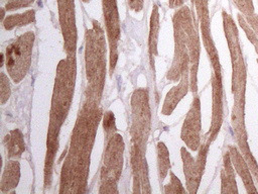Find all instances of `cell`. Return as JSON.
I'll list each match as a JSON object with an SVG mask.
<instances>
[{"instance_id":"obj_1","label":"cell","mask_w":258,"mask_h":194,"mask_svg":"<svg viewBox=\"0 0 258 194\" xmlns=\"http://www.w3.org/2000/svg\"><path fill=\"white\" fill-rule=\"evenodd\" d=\"M101 116L99 102L86 99L76 120L69 152L61 168L59 193L86 191L91 152Z\"/></svg>"},{"instance_id":"obj_2","label":"cell","mask_w":258,"mask_h":194,"mask_svg":"<svg viewBox=\"0 0 258 194\" xmlns=\"http://www.w3.org/2000/svg\"><path fill=\"white\" fill-rule=\"evenodd\" d=\"M76 55L67 56L61 60L56 69L53 87L49 125L46 141V156L44 162V186L49 187L52 181V166L58 150V134L66 120L74 96L76 80Z\"/></svg>"},{"instance_id":"obj_3","label":"cell","mask_w":258,"mask_h":194,"mask_svg":"<svg viewBox=\"0 0 258 194\" xmlns=\"http://www.w3.org/2000/svg\"><path fill=\"white\" fill-rule=\"evenodd\" d=\"M85 65L88 81L86 99L100 102L106 78V39L105 32L97 20L85 34Z\"/></svg>"},{"instance_id":"obj_4","label":"cell","mask_w":258,"mask_h":194,"mask_svg":"<svg viewBox=\"0 0 258 194\" xmlns=\"http://www.w3.org/2000/svg\"><path fill=\"white\" fill-rule=\"evenodd\" d=\"M174 57L166 78L172 82L180 79L182 74L190 69L189 46L199 36L192 22V16L187 6H182L173 15Z\"/></svg>"},{"instance_id":"obj_5","label":"cell","mask_w":258,"mask_h":194,"mask_svg":"<svg viewBox=\"0 0 258 194\" xmlns=\"http://www.w3.org/2000/svg\"><path fill=\"white\" fill-rule=\"evenodd\" d=\"M124 140L120 133L113 134L106 144L100 171L99 193H118L117 183L123 168Z\"/></svg>"},{"instance_id":"obj_6","label":"cell","mask_w":258,"mask_h":194,"mask_svg":"<svg viewBox=\"0 0 258 194\" xmlns=\"http://www.w3.org/2000/svg\"><path fill=\"white\" fill-rule=\"evenodd\" d=\"M33 42V31H27L6 47L5 65L9 77L15 84L22 81L30 68Z\"/></svg>"},{"instance_id":"obj_7","label":"cell","mask_w":258,"mask_h":194,"mask_svg":"<svg viewBox=\"0 0 258 194\" xmlns=\"http://www.w3.org/2000/svg\"><path fill=\"white\" fill-rule=\"evenodd\" d=\"M147 88L136 89L131 98L132 123L130 128L131 148L145 152L146 140L150 130L151 113Z\"/></svg>"},{"instance_id":"obj_8","label":"cell","mask_w":258,"mask_h":194,"mask_svg":"<svg viewBox=\"0 0 258 194\" xmlns=\"http://www.w3.org/2000/svg\"><path fill=\"white\" fill-rule=\"evenodd\" d=\"M223 23L225 35L229 45L231 55L233 75H232V92L240 91L246 85V69L243 60V55L239 42V35L236 24L228 13L223 11Z\"/></svg>"},{"instance_id":"obj_9","label":"cell","mask_w":258,"mask_h":194,"mask_svg":"<svg viewBox=\"0 0 258 194\" xmlns=\"http://www.w3.org/2000/svg\"><path fill=\"white\" fill-rule=\"evenodd\" d=\"M104 20L109 43V73L110 76L116 67L118 59V42L120 38V22L116 0H102Z\"/></svg>"},{"instance_id":"obj_10","label":"cell","mask_w":258,"mask_h":194,"mask_svg":"<svg viewBox=\"0 0 258 194\" xmlns=\"http://www.w3.org/2000/svg\"><path fill=\"white\" fill-rule=\"evenodd\" d=\"M58 19L63 36V46L67 56L76 55L77 26L75 14V0H57Z\"/></svg>"},{"instance_id":"obj_11","label":"cell","mask_w":258,"mask_h":194,"mask_svg":"<svg viewBox=\"0 0 258 194\" xmlns=\"http://www.w3.org/2000/svg\"><path fill=\"white\" fill-rule=\"evenodd\" d=\"M202 113L201 100L196 96L192 104L184 118L180 137L185 142L186 147L196 152L201 146V128H202Z\"/></svg>"},{"instance_id":"obj_12","label":"cell","mask_w":258,"mask_h":194,"mask_svg":"<svg viewBox=\"0 0 258 194\" xmlns=\"http://www.w3.org/2000/svg\"><path fill=\"white\" fill-rule=\"evenodd\" d=\"M212 123L209 131L208 140L210 143L216 138L217 134L220 131L222 122H223V87L222 80L218 79L215 74L212 75Z\"/></svg>"},{"instance_id":"obj_13","label":"cell","mask_w":258,"mask_h":194,"mask_svg":"<svg viewBox=\"0 0 258 194\" xmlns=\"http://www.w3.org/2000/svg\"><path fill=\"white\" fill-rule=\"evenodd\" d=\"M189 85V72L186 71L182 74L179 79V84L172 87L166 94L163 106L161 109V113L163 115H169L175 109L178 102L187 94Z\"/></svg>"},{"instance_id":"obj_14","label":"cell","mask_w":258,"mask_h":194,"mask_svg":"<svg viewBox=\"0 0 258 194\" xmlns=\"http://www.w3.org/2000/svg\"><path fill=\"white\" fill-rule=\"evenodd\" d=\"M180 154L183 162V172L185 176L187 192L190 194H195L198 192L203 175L199 172L197 168L196 159H194V157L186 151L184 147L180 149Z\"/></svg>"},{"instance_id":"obj_15","label":"cell","mask_w":258,"mask_h":194,"mask_svg":"<svg viewBox=\"0 0 258 194\" xmlns=\"http://www.w3.org/2000/svg\"><path fill=\"white\" fill-rule=\"evenodd\" d=\"M229 154H230V158H231L233 167L235 168L238 175L241 177L247 193H257L258 190L254 186L252 174L250 172L249 166H248L247 162L245 161L244 157L242 156L241 152H239L235 146H230Z\"/></svg>"},{"instance_id":"obj_16","label":"cell","mask_w":258,"mask_h":194,"mask_svg":"<svg viewBox=\"0 0 258 194\" xmlns=\"http://www.w3.org/2000/svg\"><path fill=\"white\" fill-rule=\"evenodd\" d=\"M20 180V164L18 161L9 160L5 164L0 182V192L9 193L15 189Z\"/></svg>"},{"instance_id":"obj_17","label":"cell","mask_w":258,"mask_h":194,"mask_svg":"<svg viewBox=\"0 0 258 194\" xmlns=\"http://www.w3.org/2000/svg\"><path fill=\"white\" fill-rule=\"evenodd\" d=\"M224 168L221 171V193H238L234 167L229 152L223 158Z\"/></svg>"},{"instance_id":"obj_18","label":"cell","mask_w":258,"mask_h":194,"mask_svg":"<svg viewBox=\"0 0 258 194\" xmlns=\"http://www.w3.org/2000/svg\"><path fill=\"white\" fill-rule=\"evenodd\" d=\"M4 146L9 159L21 157L25 151V142L22 132L17 128L10 130L4 137Z\"/></svg>"},{"instance_id":"obj_19","label":"cell","mask_w":258,"mask_h":194,"mask_svg":"<svg viewBox=\"0 0 258 194\" xmlns=\"http://www.w3.org/2000/svg\"><path fill=\"white\" fill-rule=\"evenodd\" d=\"M152 13L150 17V28H149V37H148V50H149V59L150 65L154 69V58L157 56V42L159 34V11L156 5L152 7Z\"/></svg>"},{"instance_id":"obj_20","label":"cell","mask_w":258,"mask_h":194,"mask_svg":"<svg viewBox=\"0 0 258 194\" xmlns=\"http://www.w3.org/2000/svg\"><path fill=\"white\" fill-rule=\"evenodd\" d=\"M34 19H35V11L33 9H29L23 13L8 15L2 21V23H3V27L6 30H11L18 26L27 25V24L33 22Z\"/></svg>"},{"instance_id":"obj_21","label":"cell","mask_w":258,"mask_h":194,"mask_svg":"<svg viewBox=\"0 0 258 194\" xmlns=\"http://www.w3.org/2000/svg\"><path fill=\"white\" fill-rule=\"evenodd\" d=\"M157 168L159 179L163 181L170 169V160L168 149L162 141L157 143Z\"/></svg>"},{"instance_id":"obj_22","label":"cell","mask_w":258,"mask_h":194,"mask_svg":"<svg viewBox=\"0 0 258 194\" xmlns=\"http://www.w3.org/2000/svg\"><path fill=\"white\" fill-rule=\"evenodd\" d=\"M103 128L106 140H108L113 134L116 133L117 127L115 122V116L112 111H107L103 116Z\"/></svg>"},{"instance_id":"obj_23","label":"cell","mask_w":258,"mask_h":194,"mask_svg":"<svg viewBox=\"0 0 258 194\" xmlns=\"http://www.w3.org/2000/svg\"><path fill=\"white\" fill-rule=\"evenodd\" d=\"M238 21L240 26L243 28V30L245 31L248 39L251 41V43L255 46L256 53L258 54V37L255 33V31L253 30V28L250 26V24L248 23V21L246 20V18H244L240 13L238 14Z\"/></svg>"},{"instance_id":"obj_24","label":"cell","mask_w":258,"mask_h":194,"mask_svg":"<svg viewBox=\"0 0 258 194\" xmlns=\"http://www.w3.org/2000/svg\"><path fill=\"white\" fill-rule=\"evenodd\" d=\"M170 175V182L164 186V193L168 194V193H186L187 190H185V188H183L181 182L179 181V179L170 171L169 172Z\"/></svg>"},{"instance_id":"obj_25","label":"cell","mask_w":258,"mask_h":194,"mask_svg":"<svg viewBox=\"0 0 258 194\" xmlns=\"http://www.w3.org/2000/svg\"><path fill=\"white\" fill-rule=\"evenodd\" d=\"M10 84H9V80L8 77L6 76V74L4 72H1V82H0V99H1V104L4 105L6 101H8L9 97H10Z\"/></svg>"},{"instance_id":"obj_26","label":"cell","mask_w":258,"mask_h":194,"mask_svg":"<svg viewBox=\"0 0 258 194\" xmlns=\"http://www.w3.org/2000/svg\"><path fill=\"white\" fill-rule=\"evenodd\" d=\"M237 8L242 12V14L247 18L254 14V7L252 0H233Z\"/></svg>"},{"instance_id":"obj_27","label":"cell","mask_w":258,"mask_h":194,"mask_svg":"<svg viewBox=\"0 0 258 194\" xmlns=\"http://www.w3.org/2000/svg\"><path fill=\"white\" fill-rule=\"evenodd\" d=\"M35 0H8L6 3L5 9L7 11L9 10H14V9H19L22 7H27L30 4H32Z\"/></svg>"},{"instance_id":"obj_28","label":"cell","mask_w":258,"mask_h":194,"mask_svg":"<svg viewBox=\"0 0 258 194\" xmlns=\"http://www.w3.org/2000/svg\"><path fill=\"white\" fill-rule=\"evenodd\" d=\"M144 4V0H128L129 7L135 12H139L142 10Z\"/></svg>"},{"instance_id":"obj_29","label":"cell","mask_w":258,"mask_h":194,"mask_svg":"<svg viewBox=\"0 0 258 194\" xmlns=\"http://www.w3.org/2000/svg\"><path fill=\"white\" fill-rule=\"evenodd\" d=\"M183 1L184 0H174V5L175 6H180V5H182Z\"/></svg>"},{"instance_id":"obj_30","label":"cell","mask_w":258,"mask_h":194,"mask_svg":"<svg viewBox=\"0 0 258 194\" xmlns=\"http://www.w3.org/2000/svg\"><path fill=\"white\" fill-rule=\"evenodd\" d=\"M169 7H173L174 6V0H169Z\"/></svg>"},{"instance_id":"obj_31","label":"cell","mask_w":258,"mask_h":194,"mask_svg":"<svg viewBox=\"0 0 258 194\" xmlns=\"http://www.w3.org/2000/svg\"><path fill=\"white\" fill-rule=\"evenodd\" d=\"M82 1H83V2H90L91 0H82Z\"/></svg>"}]
</instances>
